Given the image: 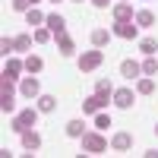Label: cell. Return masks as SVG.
<instances>
[{
    "instance_id": "cell-1",
    "label": "cell",
    "mask_w": 158,
    "mask_h": 158,
    "mask_svg": "<svg viewBox=\"0 0 158 158\" xmlns=\"http://www.w3.org/2000/svg\"><path fill=\"white\" fill-rule=\"evenodd\" d=\"M38 114H41L38 108H25V111H19V114L10 120V130H13V133H25V130H32L35 120H38Z\"/></svg>"
},
{
    "instance_id": "cell-2",
    "label": "cell",
    "mask_w": 158,
    "mask_h": 158,
    "mask_svg": "<svg viewBox=\"0 0 158 158\" xmlns=\"http://www.w3.org/2000/svg\"><path fill=\"white\" fill-rule=\"evenodd\" d=\"M0 111L3 114H13L16 111V98H13V79L0 76Z\"/></svg>"
},
{
    "instance_id": "cell-3",
    "label": "cell",
    "mask_w": 158,
    "mask_h": 158,
    "mask_svg": "<svg viewBox=\"0 0 158 158\" xmlns=\"http://www.w3.org/2000/svg\"><path fill=\"white\" fill-rule=\"evenodd\" d=\"M101 63H104V51L95 48V51H85V54L79 57V70H82V73H92V70H98Z\"/></svg>"
},
{
    "instance_id": "cell-4",
    "label": "cell",
    "mask_w": 158,
    "mask_h": 158,
    "mask_svg": "<svg viewBox=\"0 0 158 158\" xmlns=\"http://www.w3.org/2000/svg\"><path fill=\"white\" fill-rule=\"evenodd\" d=\"M104 149H108V139H104L101 133H85V136H82V152H89V155H101Z\"/></svg>"
},
{
    "instance_id": "cell-5",
    "label": "cell",
    "mask_w": 158,
    "mask_h": 158,
    "mask_svg": "<svg viewBox=\"0 0 158 158\" xmlns=\"http://www.w3.org/2000/svg\"><path fill=\"white\" fill-rule=\"evenodd\" d=\"M19 95H22V98H38V95H41V82L29 73V76L19 82Z\"/></svg>"
},
{
    "instance_id": "cell-6",
    "label": "cell",
    "mask_w": 158,
    "mask_h": 158,
    "mask_svg": "<svg viewBox=\"0 0 158 158\" xmlns=\"http://www.w3.org/2000/svg\"><path fill=\"white\" fill-rule=\"evenodd\" d=\"M108 98H111V95H101V92H92V95H89V98L82 101V111H85V114H98V111L104 108V104H108Z\"/></svg>"
},
{
    "instance_id": "cell-7",
    "label": "cell",
    "mask_w": 158,
    "mask_h": 158,
    "mask_svg": "<svg viewBox=\"0 0 158 158\" xmlns=\"http://www.w3.org/2000/svg\"><path fill=\"white\" fill-rule=\"evenodd\" d=\"M139 25H133V19H114V35L117 38H136Z\"/></svg>"
},
{
    "instance_id": "cell-8",
    "label": "cell",
    "mask_w": 158,
    "mask_h": 158,
    "mask_svg": "<svg viewBox=\"0 0 158 158\" xmlns=\"http://www.w3.org/2000/svg\"><path fill=\"white\" fill-rule=\"evenodd\" d=\"M44 25H48V29H51V32H54L57 38H60V35H67V19H63V16H60V13H51V16L44 19Z\"/></svg>"
},
{
    "instance_id": "cell-9",
    "label": "cell",
    "mask_w": 158,
    "mask_h": 158,
    "mask_svg": "<svg viewBox=\"0 0 158 158\" xmlns=\"http://www.w3.org/2000/svg\"><path fill=\"white\" fill-rule=\"evenodd\" d=\"M111 101L117 104V108H123V111L133 108V89H117L114 95H111Z\"/></svg>"
},
{
    "instance_id": "cell-10",
    "label": "cell",
    "mask_w": 158,
    "mask_h": 158,
    "mask_svg": "<svg viewBox=\"0 0 158 158\" xmlns=\"http://www.w3.org/2000/svg\"><path fill=\"white\" fill-rule=\"evenodd\" d=\"M19 136H22V149L25 152H38L41 149V136H38L35 130H25V133H19Z\"/></svg>"
},
{
    "instance_id": "cell-11",
    "label": "cell",
    "mask_w": 158,
    "mask_h": 158,
    "mask_svg": "<svg viewBox=\"0 0 158 158\" xmlns=\"http://www.w3.org/2000/svg\"><path fill=\"white\" fill-rule=\"evenodd\" d=\"M25 70V60H16V57H6V67H3V76L6 79H19V73Z\"/></svg>"
},
{
    "instance_id": "cell-12",
    "label": "cell",
    "mask_w": 158,
    "mask_h": 158,
    "mask_svg": "<svg viewBox=\"0 0 158 158\" xmlns=\"http://www.w3.org/2000/svg\"><path fill=\"white\" fill-rule=\"evenodd\" d=\"M130 146H133V136H130V133H114V136H111V149L127 152Z\"/></svg>"
},
{
    "instance_id": "cell-13",
    "label": "cell",
    "mask_w": 158,
    "mask_h": 158,
    "mask_svg": "<svg viewBox=\"0 0 158 158\" xmlns=\"http://www.w3.org/2000/svg\"><path fill=\"white\" fill-rule=\"evenodd\" d=\"M57 51H60L63 57H73V54H76V41H73L70 35H60V38H57Z\"/></svg>"
},
{
    "instance_id": "cell-14",
    "label": "cell",
    "mask_w": 158,
    "mask_h": 158,
    "mask_svg": "<svg viewBox=\"0 0 158 158\" xmlns=\"http://www.w3.org/2000/svg\"><path fill=\"white\" fill-rule=\"evenodd\" d=\"M142 73V63H136V60H123L120 63V76H127V79H136Z\"/></svg>"
},
{
    "instance_id": "cell-15",
    "label": "cell",
    "mask_w": 158,
    "mask_h": 158,
    "mask_svg": "<svg viewBox=\"0 0 158 158\" xmlns=\"http://www.w3.org/2000/svg\"><path fill=\"white\" fill-rule=\"evenodd\" d=\"M35 101H38V111H41V114H51V111L57 108V98H54V95H44V92H41Z\"/></svg>"
},
{
    "instance_id": "cell-16",
    "label": "cell",
    "mask_w": 158,
    "mask_h": 158,
    "mask_svg": "<svg viewBox=\"0 0 158 158\" xmlns=\"http://www.w3.org/2000/svg\"><path fill=\"white\" fill-rule=\"evenodd\" d=\"M114 19H133L136 22V13H133V6H130V3H114Z\"/></svg>"
},
{
    "instance_id": "cell-17",
    "label": "cell",
    "mask_w": 158,
    "mask_h": 158,
    "mask_svg": "<svg viewBox=\"0 0 158 158\" xmlns=\"http://www.w3.org/2000/svg\"><path fill=\"white\" fill-rule=\"evenodd\" d=\"M41 70H44V60L38 57V54H29V57H25V73L35 76V73H41Z\"/></svg>"
},
{
    "instance_id": "cell-18",
    "label": "cell",
    "mask_w": 158,
    "mask_h": 158,
    "mask_svg": "<svg viewBox=\"0 0 158 158\" xmlns=\"http://www.w3.org/2000/svg\"><path fill=\"white\" fill-rule=\"evenodd\" d=\"M67 136H70V139H82V136H85V123H82V120H70V123H67Z\"/></svg>"
},
{
    "instance_id": "cell-19",
    "label": "cell",
    "mask_w": 158,
    "mask_h": 158,
    "mask_svg": "<svg viewBox=\"0 0 158 158\" xmlns=\"http://www.w3.org/2000/svg\"><path fill=\"white\" fill-rule=\"evenodd\" d=\"M136 25H139V29L155 25V13H152V10H139V13H136Z\"/></svg>"
},
{
    "instance_id": "cell-20",
    "label": "cell",
    "mask_w": 158,
    "mask_h": 158,
    "mask_svg": "<svg viewBox=\"0 0 158 158\" xmlns=\"http://www.w3.org/2000/svg\"><path fill=\"white\" fill-rule=\"evenodd\" d=\"M108 41H111V32L108 29H95V32H92V44H95V48H104Z\"/></svg>"
},
{
    "instance_id": "cell-21",
    "label": "cell",
    "mask_w": 158,
    "mask_h": 158,
    "mask_svg": "<svg viewBox=\"0 0 158 158\" xmlns=\"http://www.w3.org/2000/svg\"><path fill=\"white\" fill-rule=\"evenodd\" d=\"M139 51H142L146 57H155V54H158V41H155V38H142V41H139Z\"/></svg>"
},
{
    "instance_id": "cell-22",
    "label": "cell",
    "mask_w": 158,
    "mask_h": 158,
    "mask_svg": "<svg viewBox=\"0 0 158 158\" xmlns=\"http://www.w3.org/2000/svg\"><path fill=\"white\" fill-rule=\"evenodd\" d=\"M136 92H139V95H152V92H155V79H149V76H142L139 82H136Z\"/></svg>"
},
{
    "instance_id": "cell-23",
    "label": "cell",
    "mask_w": 158,
    "mask_h": 158,
    "mask_svg": "<svg viewBox=\"0 0 158 158\" xmlns=\"http://www.w3.org/2000/svg\"><path fill=\"white\" fill-rule=\"evenodd\" d=\"M44 19H48V16H44L41 10H35V6L25 13V22H29V25H44Z\"/></svg>"
},
{
    "instance_id": "cell-24",
    "label": "cell",
    "mask_w": 158,
    "mask_h": 158,
    "mask_svg": "<svg viewBox=\"0 0 158 158\" xmlns=\"http://www.w3.org/2000/svg\"><path fill=\"white\" fill-rule=\"evenodd\" d=\"M13 51H16V41H13V38H6V35H3V38H0V54H3V57H10Z\"/></svg>"
},
{
    "instance_id": "cell-25",
    "label": "cell",
    "mask_w": 158,
    "mask_h": 158,
    "mask_svg": "<svg viewBox=\"0 0 158 158\" xmlns=\"http://www.w3.org/2000/svg\"><path fill=\"white\" fill-rule=\"evenodd\" d=\"M142 73H146V76H155V73H158V57H146V63H142Z\"/></svg>"
},
{
    "instance_id": "cell-26",
    "label": "cell",
    "mask_w": 158,
    "mask_h": 158,
    "mask_svg": "<svg viewBox=\"0 0 158 158\" xmlns=\"http://www.w3.org/2000/svg\"><path fill=\"white\" fill-rule=\"evenodd\" d=\"M13 41H16V51H29V48H32V38H29V35H16Z\"/></svg>"
},
{
    "instance_id": "cell-27",
    "label": "cell",
    "mask_w": 158,
    "mask_h": 158,
    "mask_svg": "<svg viewBox=\"0 0 158 158\" xmlns=\"http://www.w3.org/2000/svg\"><path fill=\"white\" fill-rule=\"evenodd\" d=\"M35 3H32V0H13V10H16V13H29Z\"/></svg>"
},
{
    "instance_id": "cell-28",
    "label": "cell",
    "mask_w": 158,
    "mask_h": 158,
    "mask_svg": "<svg viewBox=\"0 0 158 158\" xmlns=\"http://www.w3.org/2000/svg\"><path fill=\"white\" fill-rule=\"evenodd\" d=\"M95 92H101V95H114V89H111L108 79H98V82H95Z\"/></svg>"
},
{
    "instance_id": "cell-29",
    "label": "cell",
    "mask_w": 158,
    "mask_h": 158,
    "mask_svg": "<svg viewBox=\"0 0 158 158\" xmlns=\"http://www.w3.org/2000/svg\"><path fill=\"white\" fill-rule=\"evenodd\" d=\"M51 35H54L51 29H35V41H38V44H44V41H51Z\"/></svg>"
},
{
    "instance_id": "cell-30",
    "label": "cell",
    "mask_w": 158,
    "mask_h": 158,
    "mask_svg": "<svg viewBox=\"0 0 158 158\" xmlns=\"http://www.w3.org/2000/svg\"><path fill=\"white\" fill-rule=\"evenodd\" d=\"M95 127H98V130H108V127H111V117L98 111V114H95Z\"/></svg>"
},
{
    "instance_id": "cell-31",
    "label": "cell",
    "mask_w": 158,
    "mask_h": 158,
    "mask_svg": "<svg viewBox=\"0 0 158 158\" xmlns=\"http://www.w3.org/2000/svg\"><path fill=\"white\" fill-rule=\"evenodd\" d=\"M92 3H95L98 10H104V6H108V3H111V0H92Z\"/></svg>"
},
{
    "instance_id": "cell-32",
    "label": "cell",
    "mask_w": 158,
    "mask_h": 158,
    "mask_svg": "<svg viewBox=\"0 0 158 158\" xmlns=\"http://www.w3.org/2000/svg\"><path fill=\"white\" fill-rule=\"evenodd\" d=\"M51 3H60V0H51Z\"/></svg>"
},
{
    "instance_id": "cell-33",
    "label": "cell",
    "mask_w": 158,
    "mask_h": 158,
    "mask_svg": "<svg viewBox=\"0 0 158 158\" xmlns=\"http://www.w3.org/2000/svg\"><path fill=\"white\" fill-rule=\"evenodd\" d=\"M73 3H82V0H73Z\"/></svg>"
},
{
    "instance_id": "cell-34",
    "label": "cell",
    "mask_w": 158,
    "mask_h": 158,
    "mask_svg": "<svg viewBox=\"0 0 158 158\" xmlns=\"http://www.w3.org/2000/svg\"><path fill=\"white\" fill-rule=\"evenodd\" d=\"M155 133H158V127H155Z\"/></svg>"
}]
</instances>
